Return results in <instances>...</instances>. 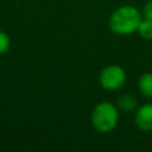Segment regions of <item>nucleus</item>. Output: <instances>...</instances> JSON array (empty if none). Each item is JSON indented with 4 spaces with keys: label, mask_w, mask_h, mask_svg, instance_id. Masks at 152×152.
<instances>
[{
    "label": "nucleus",
    "mask_w": 152,
    "mask_h": 152,
    "mask_svg": "<svg viewBox=\"0 0 152 152\" xmlns=\"http://www.w3.org/2000/svg\"><path fill=\"white\" fill-rule=\"evenodd\" d=\"M137 32L139 33V36L142 39L152 40V20L142 19L141 23L139 24V27H138Z\"/></svg>",
    "instance_id": "obj_7"
},
{
    "label": "nucleus",
    "mask_w": 152,
    "mask_h": 152,
    "mask_svg": "<svg viewBox=\"0 0 152 152\" xmlns=\"http://www.w3.org/2000/svg\"><path fill=\"white\" fill-rule=\"evenodd\" d=\"M142 14H144L145 19L152 20V0H150V1H147L145 4L144 10H142Z\"/></svg>",
    "instance_id": "obj_9"
},
{
    "label": "nucleus",
    "mask_w": 152,
    "mask_h": 152,
    "mask_svg": "<svg viewBox=\"0 0 152 152\" xmlns=\"http://www.w3.org/2000/svg\"><path fill=\"white\" fill-rule=\"evenodd\" d=\"M90 120L93 127L97 132L108 133L113 131L119 122L118 107L109 101H102L94 107Z\"/></svg>",
    "instance_id": "obj_2"
},
{
    "label": "nucleus",
    "mask_w": 152,
    "mask_h": 152,
    "mask_svg": "<svg viewBox=\"0 0 152 152\" xmlns=\"http://www.w3.org/2000/svg\"><path fill=\"white\" fill-rule=\"evenodd\" d=\"M11 46V39H10V36L4 32V31H0V56L6 53L8 51Z\"/></svg>",
    "instance_id": "obj_8"
},
{
    "label": "nucleus",
    "mask_w": 152,
    "mask_h": 152,
    "mask_svg": "<svg viewBox=\"0 0 152 152\" xmlns=\"http://www.w3.org/2000/svg\"><path fill=\"white\" fill-rule=\"evenodd\" d=\"M100 86L109 91L120 89L126 82V71L118 64L106 65L99 75Z\"/></svg>",
    "instance_id": "obj_3"
},
{
    "label": "nucleus",
    "mask_w": 152,
    "mask_h": 152,
    "mask_svg": "<svg viewBox=\"0 0 152 152\" xmlns=\"http://www.w3.org/2000/svg\"><path fill=\"white\" fill-rule=\"evenodd\" d=\"M137 104H138L137 99L131 94H124L116 100V107H119L121 110H125V112L133 110L137 107Z\"/></svg>",
    "instance_id": "obj_6"
},
{
    "label": "nucleus",
    "mask_w": 152,
    "mask_h": 152,
    "mask_svg": "<svg viewBox=\"0 0 152 152\" xmlns=\"http://www.w3.org/2000/svg\"><path fill=\"white\" fill-rule=\"evenodd\" d=\"M141 20V12L137 7L124 5L112 12L108 24L112 32L120 36H127L137 32Z\"/></svg>",
    "instance_id": "obj_1"
},
{
    "label": "nucleus",
    "mask_w": 152,
    "mask_h": 152,
    "mask_svg": "<svg viewBox=\"0 0 152 152\" xmlns=\"http://www.w3.org/2000/svg\"><path fill=\"white\" fill-rule=\"evenodd\" d=\"M139 90L146 97L152 99V72H145L139 77L138 81Z\"/></svg>",
    "instance_id": "obj_5"
},
{
    "label": "nucleus",
    "mask_w": 152,
    "mask_h": 152,
    "mask_svg": "<svg viewBox=\"0 0 152 152\" xmlns=\"http://www.w3.org/2000/svg\"><path fill=\"white\" fill-rule=\"evenodd\" d=\"M135 125L144 132L152 131V103H145L140 106L134 115Z\"/></svg>",
    "instance_id": "obj_4"
}]
</instances>
